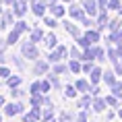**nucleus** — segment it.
Here are the masks:
<instances>
[{
	"label": "nucleus",
	"instance_id": "nucleus-1",
	"mask_svg": "<svg viewBox=\"0 0 122 122\" xmlns=\"http://www.w3.org/2000/svg\"><path fill=\"white\" fill-rule=\"evenodd\" d=\"M21 54L25 58H29V60H33V58H37V44H33V41H25V44L21 46Z\"/></svg>",
	"mask_w": 122,
	"mask_h": 122
},
{
	"label": "nucleus",
	"instance_id": "nucleus-2",
	"mask_svg": "<svg viewBox=\"0 0 122 122\" xmlns=\"http://www.w3.org/2000/svg\"><path fill=\"white\" fill-rule=\"evenodd\" d=\"M83 8H85V13L91 15V17H95V15L99 13V4H97V0H85V2H83Z\"/></svg>",
	"mask_w": 122,
	"mask_h": 122
},
{
	"label": "nucleus",
	"instance_id": "nucleus-3",
	"mask_svg": "<svg viewBox=\"0 0 122 122\" xmlns=\"http://www.w3.org/2000/svg\"><path fill=\"white\" fill-rule=\"evenodd\" d=\"M46 2H39V0H35V2H31V10L35 17H39V19H44L46 17Z\"/></svg>",
	"mask_w": 122,
	"mask_h": 122
},
{
	"label": "nucleus",
	"instance_id": "nucleus-4",
	"mask_svg": "<svg viewBox=\"0 0 122 122\" xmlns=\"http://www.w3.org/2000/svg\"><path fill=\"white\" fill-rule=\"evenodd\" d=\"M27 10H29V8H27V0H17L13 4V13L17 15V17H25Z\"/></svg>",
	"mask_w": 122,
	"mask_h": 122
},
{
	"label": "nucleus",
	"instance_id": "nucleus-5",
	"mask_svg": "<svg viewBox=\"0 0 122 122\" xmlns=\"http://www.w3.org/2000/svg\"><path fill=\"white\" fill-rule=\"evenodd\" d=\"M68 15H71V19H81L83 21L85 17V8L79 6V4H71V8H68Z\"/></svg>",
	"mask_w": 122,
	"mask_h": 122
},
{
	"label": "nucleus",
	"instance_id": "nucleus-6",
	"mask_svg": "<svg viewBox=\"0 0 122 122\" xmlns=\"http://www.w3.org/2000/svg\"><path fill=\"white\" fill-rule=\"evenodd\" d=\"M48 8H50L52 17H56V19H62L66 15V8L62 6V4H48Z\"/></svg>",
	"mask_w": 122,
	"mask_h": 122
},
{
	"label": "nucleus",
	"instance_id": "nucleus-7",
	"mask_svg": "<svg viewBox=\"0 0 122 122\" xmlns=\"http://www.w3.org/2000/svg\"><path fill=\"white\" fill-rule=\"evenodd\" d=\"M19 112H23V106L21 103H6L4 106V114L6 116H15V114H19Z\"/></svg>",
	"mask_w": 122,
	"mask_h": 122
},
{
	"label": "nucleus",
	"instance_id": "nucleus-8",
	"mask_svg": "<svg viewBox=\"0 0 122 122\" xmlns=\"http://www.w3.org/2000/svg\"><path fill=\"white\" fill-rule=\"evenodd\" d=\"M75 87H77V91H81V93H87V91L93 89V87H91V83H87L85 79H79L77 83H75Z\"/></svg>",
	"mask_w": 122,
	"mask_h": 122
},
{
	"label": "nucleus",
	"instance_id": "nucleus-9",
	"mask_svg": "<svg viewBox=\"0 0 122 122\" xmlns=\"http://www.w3.org/2000/svg\"><path fill=\"white\" fill-rule=\"evenodd\" d=\"M85 37H87V41H89V44H97V41H99V31H93V29H87V31H85Z\"/></svg>",
	"mask_w": 122,
	"mask_h": 122
},
{
	"label": "nucleus",
	"instance_id": "nucleus-10",
	"mask_svg": "<svg viewBox=\"0 0 122 122\" xmlns=\"http://www.w3.org/2000/svg\"><path fill=\"white\" fill-rule=\"evenodd\" d=\"M89 75H91V83H93V85H97V83H99V81L103 79V75H102V68H99V66H95V68H93V71H91Z\"/></svg>",
	"mask_w": 122,
	"mask_h": 122
},
{
	"label": "nucleus",
	"instance_id": "nucleus-11",
	"mask_svg": "<svg viewBox=\"0 0 122 122\" xmlns=\"http://www.w3.org/2000/svg\"><path fill=\"white\" fill-rule=\"evenodd\" d=\"M6 85L10 87V89H17L21 85V75H10V77L6 79Z\"/></svg>",
	"mask_w": 122,
	"mask_h": 122
},
{
	"label": "nucleus",
	"instance_id": "nucleus-12",
	"mask_svg": "<svg viewBox=\"0 0 122 122\" xmlns=\"http://www.w3.org/2000/svg\"><path fill=\"white\" fill-rule=\"evenodd\" d=\"M10 23H13V13H10V10H6V13L2 15V21H0V29H6Z\"/></svg>",
	"mask_w": 122,
	"mask_h": 122
},
{
	"label": "nucleus",
	"instance_id": "nucleus-13",
	"mask_svg": "<svg viewBox=\"0 0 122 122\" xmlns=\"http://www.w3.org/2000/svg\"><path fill=\"white\" fill-rule=\"evenodd\" d=\"M19 37H21V33L17 31V29H13V31H8V35H6V44H8V46L17 44V41H19Z\"/></svg>",
	"mask_w": 122,
	"mask_h": 122
},
{
	"label": "nucleus",
	"instance_id": "nucleus-14",
	"mask_svg": "<svg viewBox=\"0 0 122 122\" xmlns=\"http://www.w3.org/2000/svg\"><path fill=\"white\" fill-rule=\"evenodd\" d=\"M15 29H17V31L19 33H25V31H31V27H29V23H27V21H17V23H15Z\"/></svg>",
	"mask_w": 122,
	"mask_h": 122
},
{
	"label": "nucleus",
	"instance_id": "nucleus-15",
	"mask_svg": "<svg viewBox=\"0 0 122 122\" xmlns=\"http://www.w3.org/2000/svg\"><path fill=\"white\" fill-rule=\"evenodd\" d=\"M29 35H31V41H33V44H37L39 39H44V37H46L41 29H31V31H29Z\"/></svg>",
	"mask_w": 122,
	"mask_h": 122
},
{
	"label": "nucleus",
	"instance_id": "nucleus-16",
	"mask_svg": "<svg viewBox=\"0 0 122 122\" xmlns=\"http://www.w3.org/2000/svg\"><path fill=\"white\" fill-rule=\"evenodd\" d=\"M106 106H108V102H106V99H102V97H97L95 102H93V110H95V112H103V110H106Z\"/></svg>",
	"mask_w": 122,
	"mask_h": 122
},
{
	"label": "nucleus",
	"instance_id": "nucleus-17",
	"mask_svg": "<svg viewBox=\"0 0 122 122\" xmlns=\"http://www.w3.org/2000/svg\"><path fill=\"white\" fill-rule=\"evenodd\" d=\"M68 68H71L72 72H81V71H83V66H81V62H79L77 58H72L71 62H68Z\"/></svg>",
	"mask_w": 122,
	"mask_h": 122
},
{
	"label": "nucleus",
	"instance_id": "nucleus-18",
	"mask_svg": "<svg viewBox=\"0 0 122 122\" xmlns=\"http://www.w3.org/2000/svg\"><path fill=\"white\" fill-rule=\"evenodd\" d=\"M103 83L112 87L116 83V72H103Z\"/></svg>",
	"mask_w": 122,
	"mask_h": 122
},
{
	"label": "nucleus",
	"instance_id": "nucleus-19",
	"mask_svg": "<svg viewBox=\"0 0 122 122\" xmlns=\"http://www.w3.org/2000/svg\"><path fill=\"white\" fill-rule=\"evenodd\" d=\"M66 33H68V35H72V37H81V31H79V29H77V27H75V25H71V23H66Z\"/></svg>",
	"mask_w": 122,
	"mask_h": 122
},
{
	"label": "nucleus",
	"instance_id": "nucleus-20",
	"mask_svg": "<svg viewBox=\"0 0 122 122\" xmlns=\"http://www.w3.org/2000/svg\"><path fill=\"white\" fill-rule=\"evenodd\" d=\"M46 46H48V48H56L58 46V39H56V35H54V33H50V35H46Z\"/></svg>",
	"mask_w": 122,
	"mask_h": 122
},
{
	"label": "nucleus",
	"instance_id": "nucleus-21",
	"mask_svg": "<svg viewBox=\"0 0 122 122\" xmlns=\"http://www.w3.org/2000/svg\"><path fill=\"white\" fill-rule=\"evenodd\" d=\"M89 106H93V102H91V97L89 95H83L81 99H79V108H83V110H87Z\"/></svg>",
	"mask_w": 122,
	"mask_h": 122
},
{
	"label": "nucleus",
	"instance_id": "nucleus-22",
	"mask_svg": "<svg viewBox=\"0 0 122 122\" xmlns=\"http://www.w3.org/2000/svg\"><path fill=\"white\" fill-rule=\"evenodd\" d=\"M108 8H110V10H118V13H122V2H120V0H110Z\"/></svg>",
	"mask_w": 122,
	"mask_h": 122
},
{
	"label": "nucleus",
	"instance_id": "nucleus-23",
	"mask_svg": "<svg viewBox=\"0 0 122 122\" xmlns=\"http://www.w3.org/2000/svg\"><path fill=\"white\" fill-rule=\"evenodd\" d=\"M60 60H62V56L58 54V50L50 52V56H48V62H50V64H56V62H60Z\"/></svg>",
	"mask_w": 122,
	"mask_h": 122
},
{
	"label": "nucleus",
	"instance_id": "nucleus-24",
	"mask_svg": "<svg viewBox=\"0 0 122 122\" xmlns=\"http://www.w3.org/2000/svg\"><path fill=\"white\" fill-rule=\"evenodd\" d=\"M46 71H48V62H44V60H37V62H35V72L44 75Z\"/></svg>",
	"mask_w": 122,
	"mask_h": 122
},
{
	"label": "nucleus",
	"instance_id": "nucleus-25",
	"mask_svg": "<svg viewBox=\"0 0 122 122\" xmlns=\"http://www.w3.org/2000/svg\"><path fill=\"white\" fill-rule=\"evenodd\" d=\"M110 39H112V41H114L116 46H118V44H122V31H120V29H116V31H112Z\"/></svg>",
	"mask_w": 122,
	"mask_h": 122
},
{
	"label": "nucleus",
	"instance_id": "nucleus-26",
	"mask_svg": "<svg viewBox=\"0 0 122 122\" xmlns=\"http://www.w3.org/2000/svg\"><path fill=\"white\" fill-rule=\"evenodd\" d=\"M64 95L66 97H77V87H75V85H66L64 87Z\"/></svg>",
	"mask_w": 122,
	"mask_h": 122
},
{
	"label": "nucleus",
	"instance_id": "nucleus-27",
	"mask_svg": "<svg viewBox=\"0 0 122 122\" xmlns=\"http://www.w3.org/2000/svg\"><path fill=\"white\" fill-rule=\"evenodd\" d=\"M112 93H114L116 97H120V99H122V83H118V81H116V83L112 85Z\"/></svg>",
	"mask_w": 122,
	"mask_h": 122
},
{
	"label": "nucleus",
	"instance_id": "nucleus-28",
	"mask_svg": "<svg viewBox=\"0 0 122 122\" xmlns=\"http://www.w3.org/2000/svg\"><path fill=\"white\" fill-rule=\"evenodd\" d=\"M44 23L48 27H56L58 25V19H56V17H44Z\"/></svg>",
	"mask_w": 122,
	"mask_h": 122
},
{
	"label": "nucleus",
	"instance_id": "nucleus-29",
	"mask_svg": "<svg viewBox=\"0 0 122 122\" xmlns=\"http://www.w3.org/2000/svg\"><path fill=\"white\" fill-rule=\"evenodd\" d=\"M66 68H68L66 64H58V62H56V64H54V75H62Z\"/></svg>",
	"mask_w": 122,
	"mask_h": 122
},
{
	"label": "nucleus",
	"instance_id": "nucleus-30",
	"mask_svg": "<svg viewBox=\"0 0 122 122\" xmlns=\"http://www.w3.org/2000/svg\"><path fill=\"white\" fill-rule=\"evenodd\" d=\"M77 44H79V48H89V41H87V37L85 35H81V37H77Z\"/></svg>",
	"mask_w": 122,
	"mask_h": 122
},
{
	"label": "nucleus",
	"instance_id": "nucleus-31",
	"mask_svg": "<svg viewBox=\"0 0 122 122\" xmlns=\"http://www.w3.org/2000/svg\"><path fill=\"white\" fill-rule=\"evenodd\" d=\"M10 77V68L8 66H0V79H8Z\"/></svg>",
	"mask_w": 122,
	"mask_h": 122
},
{
	"label": "nucleus",
	"instance_id": "nucleus-32",
	"mask_svg": "<svg viewBox=\"0 0 122 122\" xmlns=\"http://www.w3.org/2000/svg\"><path fill=\"white\" fill-rule=\"evenodd\" d=\"M39 85H41V93H48V91H50V87H52L50 79H48V81H39Z\"/></svg>",
	"mask_w": 122,
	"mask_h": 122
},
{
	"label": "nucleus",
	"instance_id": "nucleus-33",
	"mask_svg": "<svg viewBox=\"0 0 122 122\" xmlns=\"http://www.w3.org/2000/svg\"><path fill=\"white\" fill-rule=\"evenodd\" d=\"M37 93H41V85H39V81H35L31 85V95H37Z\"/></svg>",
	"mask_w": 122,
	"mask_h": 122
},
{
	"label": "nucleus",
	"instance_id": "nucleus-34",
	"mask_svg": "<svg viewBox=\"0 0 122 122\" xmlns=\"http://www.w3.org/2000/svg\"><path fill=\"white\" fill-rule=\"evenodd\" d=\"M120 25H122V23H120V19H114V21H110V29H112V31H116V29H120Z\"/></svg>",
	"mask_w": 122,
	"mask_h": 122
},
{
	"label": "nucleus",
	"instance_id": "nucleus-35",
	"mask_svg": "<svg viewBox=\"0 0 122 122\" xmlns=\"http://www.w3.org/2000/svg\"><path fill=\"white\" fill-rule=\"evenodd\" d=\"M93 68H95V66H93V60H87V62L83 64V72H91Z\"/></svg>",
	"mask_w": 122,
	"mask_h": 122
},
{
	"label": "nucleus",
	"instance_id": "nucleus-36",
	"mask_svg": "<svg viewBox=\"0 0 122 122\" xmlns=\"http://www.w3.org/2000/svg\"><path fill=\"white\" fill-rule=\"evenodd\" d=\"M50 83L54 85L56 89H60V81H58V77H56V75H54V72H52V75H50Z\"/></svg>",
	"mask_w": 122,
	"mask_h": 122
},
{
	"label": "nucleus",
	"instance_id": "nucleus-37",
	"mask_svg": "<svg viewBox=\"0 0 122 122\" xmlns=\"http://www.w3.org/2000/svg\"><path fill=\"white\" fill-rule=\"evenodd\" d=\"M83 25L87 27V29H91V27L95 25V21H93V19H87V17H83Z\"/></svg>",
	"mask_w": 122,
	"mask_h": 122
},
{
	"label": "nucleus",
	"instance_id": "nucleus-38",
	"mask_svg": "<svg viewBox=\"0 0 122 122\" xmlns=\"http://www.w3.org/2000/svg\"><path fill=\"white\" fill-rule=\"evenodd\" d=\"M71 56H72V58H77V60H81V56H83V54L79 52V48H71Z\"/></svg>",
	"mask_w": 122,
	"mask_h": 122
},
{
	"label": "nucleus",
	"instance_id": "nucleus-39",
	"mask_svg": "<svg viewBox=\"0 0 122 122\" xmlns=\"http://www.w3.org/2000/svg\"><path fill=\"white\" fill-rule=\"evenodd\" d=\"M106 102H108L110 106H118V97H116V95H110V97H106Z\"/></svg>",
	"mask_w": 122,
	"mask_h": 122
},
{
	"label": "nucleus",
	"instance_id": "nucleus-40",
	"mask_svg": "<svg viewBox=\"0 0 122 122\" xmlns=\"http://www.w3.org/2000/svg\"><path fill=\"white\" fill-rule=\"evenodd\" d=\"M56 50H58V54H60V56H62V58H64L66 54H68V50H66L64 46H56Z\"/></svg>",
	"mask_w": 122,
	"mask_h": 122
},
{
	"label": "nucleus",
	"instance_id": "nucleus-41",
	"mask_svg": "<svg viewBox=\"0 0 122 122\" xmlns=\"http://www.w3.org/2000/svg\"><path fill=\"white\" fill-rule=\"evenodd\" d=\"M114 72L122 77V64H120V62H114Z\"/></svg>",
	"mask_w": 122,
	"mask_h": 122
},
{
	"label": "nucleus",
	"instance_id": "nucleus-42",
	"mask_svg": "<svg viewBox=\"0 0 122 122\" xmlns=\"http://www.w3.org/2000/svg\"><path fill=\"white\" fill-rule=\"evenodd\" d=\"M108 2H110V0H97V4H99V10H106V8H108Z\"/></svg>",
	"mask_w": 122,
	"mask_h": 122
},
{
	"label": "nucleus",
	"instance_id": "nucleus-43",
	"mask_svg": "<svg viewBox=\"0 0 122 122\" xmlns=\"http://www.w3.org/2000/svg\"><path fill=\"white\" fill-rule=\"evenodd\" d=\"M77 120L79 122H87V112H81V114L77 116Z\"/></svg>",
	"mask_w": 122,
	"mask_h": 122
},
{
	"label": "nucleus",
	"instance_id": "nucleus-44",
	"mask_svg": "<svg viewBox=\"0 0 122 122\" xmlns=\"http://www.w3.org/2000/svg\"><path fill=\"white\" fill-rule=\"evenodd\" d=\"M23 95H25V93L21 89H13V97H23Z\"/></svg>",
	"mask_w": 122,
	"mask_h": 122
},
{
	"label": "nucleus",
	"instance_id": "nucleus-45",
	"mask_svg": "<svg viewBox=\"0 0 122 122\" xmlns=\"http://www.w3.org/2000/svg\"><path fill=\"white\" fill-rule=\"evenodd\" d=\"M2 2H4V6H13L17 0H2Z\"/></svg>",
	"mask_w": 122,
	"mask_h": 122
},
{
	"label": "nucleus",
	"instance_id": "nucleus-46",
	"mask_svg": "<svg viewBox=\"0 0 122 122\" xmlns=\"http://www.w3.org/2000/svg\"><path fill=\"white\" fill-rule=\"evenodd\" d=\"M116 52H118V56L122 58V44H118V46H116Z\"/></svg>",
	"mask_w": 122,
	"mask_h": 122
},
{
	"label": "nucleus",
	"instance_id": "nucleus-47",
	"mask_svg": "<svg viewBox=\"0 0 122 122\" xmlns=\"http://www.w3.org/2000/svg\"><path fill=\"white\" fill-rule=\"evenodd\" d=\"M4 13V2H2V0H0V15Z\"/></svg>",
	"mask_w": 122,
	"mask_h": 122
},
{
	"label": "nucleus",
	"instance_id": "nucleus-48",
	"mask_svg": "<svg viewBox=\"0 0 122 122\" xmlns=\"http://www.w3.org/2000/svg\"><path fill=\"white\" fill-rule=\"evenodd\" d=\"M0 106H4V97L0 95Z\"/></svg>",
	"mask_w": 122,
	"mask_h": 122
},
{
	"label": "nucleus",
	"instance_id": "nucleus-49",
	"mask_svg": "<svg viewBox=\"0 0 122 122\" xmlns=\"http://www.w3.org/2000/svg\"><path fill=\"white\" fill-rule=\"evenodd\" d=\"M118 116H120V118H122V108H120V110H118Z\"/></svg>",
	"mask_w": 122,
	"mask_h": 122
},
{
	"label": "nucleus",
	"instance_id": "nucleus-50",
	"mask_svg": "<svg viewBox=\"0 0 122 122\" xmlns=\"http://www.w3.org/2000/svg\"><path fill=\"white\" fill-rule=\"evenodd\" d=\"M50 4H56V0H50Z\"/></svg>",
	"mask_w": 122,
	"mask_h": 122
},
{
	"label": "nucleus",
	"instance_id": "nucleus-51",
	"mask_svg": "<svg viewBox=\"0 0 122 122\" xmlns=\"http://www.w3.org/2000/svg\"><path fill=\"white\" fill-rule=\"evenodd\" d=\"M46 122H56V120H46Z\"/></svg>",
	"mask_w": 122,
	"mask_h": 122
},
{
	"label": "nucleus",
	"instance_id": "nucleus-52",
	"mask_svg": "<svg viewBox=\"0 0 122 122\" xmlns=\"http://www.w3.org/2000/svg\"><path fill=\"white\" fill-rule=\"evenodd\" d=\"M62 2H71V0H62Z\"/></svg>",
	"mask_w": 122,
	"mask_h": 122
},
{
	"label": "nucleus",
	"instance_id": "nucleus-53",
	"mask_svg": "<svg viewBox=\"0 0 122 122\" xmlns=\"http://www.w3.org/2000/svg\"><path fill=\"white\" fill-rule=\"evenodd\" d=\"M0 122H2V116H0Z\"/></svg>",
	"mask_w": 122,
	"mask_h": 122
}]
</instances>
